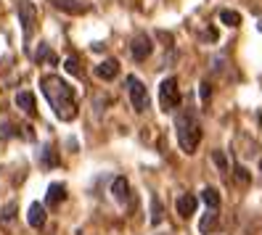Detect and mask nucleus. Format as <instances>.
<instances>
[{
    "label": "nucleus",
    "mask_w": 262,
    "mask_h": 235,
    "mask_svg": "<svg viewBox=\"0 0 262 235\" xmlns=\"http://www.w3.org/2000/svg\"><path fill=\"white\" fill-rule=\"evenodd\" d=\"M217 222H220V214H214V209H209V212L202 217V222H199V230H202L204 235H209L214 227H217Z\"/></svg>",
    "instance_id": "obj_13"
},
{
    "label": "nucleus",
    "mask_w": 262,
    "mask_h": 235,
    "mask_svg": "<svg viewBox=\"0 0 262 235\" xmlns=\"http://www.w3.org/2000/svg\"><path fill=\"white\" fill-rule=\"evenodd\" d=\"M196 206H199V198H196L193 193H183V196L175 201V209H178L180 217H191V214L196 212Z\"/></svg>",
    "instance_id": "obj_7"
},
{
    "label": "nucleus",
    "mask_w": 262,
    "mask_h": 235,
    "mask_svg": "<svg viewBox=\"0 0 262 235\" xmlns=\"http://www.w3.org/2000/svg\"><path fill=\"white\" fill-rule=\"evenodd\" d=\"M209 96H212V85L204 82V85H202V101H204V106L209 103Z\"/></svg>",
    "instance_id": "obj_25"
},
{
    "label": "nucleus",
    "mask_w": 262,
    "mask_h": 235,
    "mask_svg": "<svg viewBox=\"0 0 262 235\" xmlns=\"http://www.w3.org/2000/svg\"><path fill=\"white\" fill-rule=\"evenodd\" d=\"M37 61H51V64H56V56L48 51V45H40V51H37Z\"/></svg>",
    "instance_id": "obj_22"
},
{
    "label": "nucleus",
    "mask_w": 262,
    "mask_h": 235,
    "mask_svg": "<svg viewBox=\"0 0 262 235\" xmlns=\"http://www.w3.org/2000/svg\"><path fill=\"white\" fill-rule=\"evenodd\" d=\"M159 103H162V111H172V108H178L180 90H178L175 77H167V80L159 85Z\"/></svg>",
    "instance_id": "obj_3"
},
{
    "label": "nucleus",
    "mask_w": 262,
    "mask_h": 235,
    "mask_svg": "<svg viewBox=\"0 0 262 235\" xmlns=\"http://www.w3.org/2000/svg\"><path fill=\"white\" fill-rule=\"evenodd\" d=\"M112 196H114L119 203H125V201L130 198V182H127L125 177H114V182H112Z\"/></svg>",
    "instance_id": "obj_10"
},
{
    "label": "nucleus",
    "mask_w": 262,
    "mask_h": 235,
    "mask_svg": "<svg viewBox=\"0 0 262 235\" xmlns=\"http://www.w3.org/2000/svg\"><path fill=\"white\" fill-rule=\"evenodd\" d=\"M212 161L217 164V169H220V172H225V169H228V159H225V153H223V151H212Z\"/></svg>",
    "instance_id": "obj_21"
},
{
    "label": "nucleus",
    "mask_w": 262,
    "mask_h": 235,
    "mask_svg": "<svg viewBox=\"0 0 262 235\" xmlns=\"http://www.w3.org/2000/svg\"><path fill=\"white\" fill-rule=\"evenodd\" d=\"M259 172H262V159H259Z\"/></svg>",
    "instance_id": "obj_26"
},
{
    "label": "nucleus",
    "mask_w": 262,
    "mask_h": 235,
    "mask_svg": "<svg viewBox=\"0 0 262 235\" xmlns=\"http://www.w3.org/2000/svg\"><path fill=\"white\" fill-rule=\"evenodd\" d=\"M16 13H19V24H21V29H24V37H29V35H32V29H35V21H37L35 6L29 3V0H19Z\"/></svg>",
    "instance_id": "obj_5"
},
{
    "label": "nucleus",
    "mask_w": 262,
    "mask_h": 235,
    "mask_svg": "<svg viewBox=\"0 0 262 235\" xmlns=\"http://www.w3.org/2000/svg\"><path fill=\"white\" fill-rule=\"evenodd\" d=\"M151 51H154V45H151V37L148 35H135L133 37V42H130V53H133V58L135 61H146L148 56H151Z\"/></svg>",
    "instance_id": "obj_6"
},
{
    "label": "nucleus",
    "mask_w": 262,
    "mask_h": 235,
    "mask_svg": "<svg viewBox=\"0 0 262 235\" xmlns=\"http://www.w3.org/2000/svg\"><path fill=\"white\" fill-rule=\"evenodd\" d=\"M42 164H45V167H56V164H58V159H56V153H53L51 146L42 148Z\"/></svg>",
    "instance_id": "obj_20"
},
{
    "label": "nucleus",
    "mask_w": 262,
    "mask_h": 235,
    "mask_svg": "<svg viewBox=\"0 0 262 235\" xmlns=\"http://www.w3.org/2000/svg\"><path fill=\"white\" fill-rule=\"evenodd\" d=\"M16 106L21 108L24 114H29V116H35V111H37V108H35V96H32L29 90L16 92Z\"/></svg>",
    "instance_id": "obj_11"
},
{
    "label": "nucleus",
    "mask_w": 262,
    "mask_h": 235,
    "mask_svg": "<svg viewBox=\"0 0 262 235\" xmlns=\"http://www.w3.org/2000/svg\"><path fill=\"white\" fill-rule=\"evenodd\" d=\"M11 135H16L11 124H0V140H6V137H11Z\"/></svg>",
    "instance_id": "obj_24"
},
{
    "label": "nucleus",
    "mask_w": 262,
    "mask_h": 235,
    "mask_svg": "<svg viewBox=\"0 0 262 235\" xmlns=\"http://www.w3.org/2000/svg\"><path fill=\"white\" fill-rule=\"evenodd\" d=\"M220 21H223V24H228V27H238V24H241V13L225 8V11H220Z\"/></svg>",
    "instance_id": "obj_17"
},
{
    "label": "nucleus",
    "mask_w": 262,
    "mask_h": 235,
    "mask_svg": "<svg viewBox=\"0 0 262 235\" xmlns=\"http://www.w3.org/2000/svg\"><path fill=\"white\" fill-rule=\"evenodd\" d=\"M16 209H19V206H16L13 201L6 203V206L0 209V225H11V222H13V217H16Z\"/></svg>",
    "instance_id": "obj_16"
},
{
    "label": "nucleus",
    "mask_w": 262,
    "mask_h": 235,
    "mask_svg": "<svg viewBox=\"0 0 262 235\" xmlns=\"http://www.w3.org/2000/svg\"><path fill=\"white\" fill-rule=\"evenodd\" d=\"M236 180H238V182H244V185H249V182H252V177H249V172H246V169H244L241 164L236 167Z\"/></svg>",
    "instance_id": "obj_23"
},
{
    "label": "nucleus",
    "mask_w": 262,
    "mask_h": 235,
    "mask_svg": "<svg viewBox=\"0 0 262 235\" xmlns=\"http://www.w3.org/2000/svg\"><path fill=\"white\" fill-rule=\"evenodd\" d=\"M51 3L56 8H61V11H67V13H85L88 11V6L77 3V0H51Z\"/></svg>",
    "instance_id": "obj_14"
},
{
    "label": "nucleus",
    "mask_w": 262,
    "mask_h": 235,
    "mask_svg": "<svg viewBox=\"0 0 262 235\" xmlns=\"http://www.w3.org/2000/svg\"><path fill=\"white\" fill-rule=\"evenodd\" d=\"M159 222H162V201L151 198V225H159Z\"/></svg>",
    "instance_id": "obj_18"
},
{
    "label": "nucleus",
    "mask_w": 262,
    "mask_h": 235,
    "mask_svg": "<svg viewBox=\"0 0 262 235\" xmlns=\"http://www.w3.org/2000/svg\"><path fill=\"white\" fill-rule=\"evenodd\" d=\"M202 198H204V203H207L209 209H217V206H220V193L214 191V187H204Z\"/></svg>",
    "instance_id": "obj_15"
},
{
    "label": "nucleus",
    "mask_w": 262,
    "mask_h": 235,
    "mask_svg": "<svg viewBox=\"0 0 262 235\" xmlns=\"http://www.w3.org/2000/svg\"><path fill=\"white\" fill-rule=\"evenodd\" d=\"M45 219H48V214H45V206H42V203H32V206H29V212H27V222L32 225L35 230H40V227L45 225Z\"/></svg>",
    "instance_id": "obj_9"
},
{
    "label": "nucleus",
    "mask_w": 262,
    "mask_h": 235,
    "mask_svg": "<svg viewBox=\"0 0 262 235\" xmlns=\"http://www.w3.org/2000/svg\"><path fill=\"white\" fill-rule=\"evenodd\" d=\"M64 69L72 74V77H82V69H80V61H77L74 56H69L67 61H64Z\"/></svg>",
    "instance_id": "obj_19"
},
{
    "label": "nucleus",
    "mask_w": 262,
    "mask_h": 235,
    "mask_svg": "<svg viewBox=\"0 0 262 235\" xmlns=\"http://www.w3.org/2000/svg\"><path fill=\"white\" fill-rule=\"evenodd\" d=\"M175 130H178V143L186 153H196L199 140H202V127H199V119L191 108H186L178 119H175Z\"/></svg>",
    "instance_id": "obj_2"
},
{
    "label": "nucleus",
    "mask_w": 262,
    "mask_h": 235,
    "mask_svg": "<svg viewBox=\"0 0 262 235\" xmlns=\"http://www.w3.org/2000/svg\"><path fill=\"white\" fill-rule=\"evenodd\" d=\"M127 92H130V103L138 114H143L148 108V92H146V85L138 80V77H127Z\"/></svg>",
    "instance_id": "obj_4"
},
{
    "label": "nucleus",
    "mask_w": 262,
    "mask_h": 235,
    "mask_svg": "<svg viewBox=\"0 0 262 235\" xmlns=\"http://www.w3.org/2000/svg\"><path fill=\"white\" fill-rule=\"evenodd\" d=\"M119 74V61H114V58H106V61H101V64L96 66V77L98 80H114V77Z\"/></svg>",
    "instance_id": "obj_8"
},
{
    "label": "nucleus",
    "mask_w": 262,
    "mask_h": 235,
    "mask_svg": "<svg viewBox=\"0 0 262 235\" xmlns=\"http://www.w3.org/2000/svg\"><path fill=\"white\" fill-rule=\"evenodd\" d=\"M67 198V187L61 185V182H53V185H48V193H45V203L48 206H56V203H61Z\"/></svg>",
    "instance_id": "obj_12"
},
{
    "label": "nucleus",
    "mask_w": 262,
    "mask_h": 235,
    "mask_svg": "<svg viewBox=\"0 0 262 235\" xmlns=\"http://www.w3.org/2000/svg\"><path fill=\"white\" fill-rule=\"evenodd\" d=\"M42 96L48 98V103L53 106V111L61 122H72L77 116V101H74V90L56 74H48L40 80Z\"/></svg>",
    "instance_id": "obj_1"
}]
</instances>
